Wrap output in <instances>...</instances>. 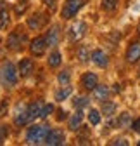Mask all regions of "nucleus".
<instances>
[{
	"instance_id": "nucleus-4",
	"label": "nucleus",
	"mask_w": 140,
	"mask_h": 146,
	"mask_svg": "<svg viewBox=\"0 0 140 146\" xmlns=\"http://www.w3.org/2000/svg\"><path fill=\"white\" fill-rule=\"evenodd\" d=\"M21 30H23V28H16V30L10 31V35L7 36V47H9L10 50H21L23 44L28 40V38H26V33L21 31Z\"/></svg>"
},
{
	"instance_id": "nucleus-27",
	"label": "nucleus",
	"mask_w": 140,
	"mask_h": 146,
	"mask_svg": "<svg viewBox=\"0 0 140 146\" xmlns=\"http://www.w3.org/2000/svg\"><path fill=\"white\" fill-rule=\"evenodd\" d=\"M26 9H28V2H26V0H21L19 4H16V5H14V12H16V16H23V14L26 12Z\"/></svg>"
},
{
	"instance_id": "nucleus-36",
	"label": "nucleus",
	"mask_w": 140,
	"mask_h": 146,
	"mask_svg": "<svg viewBox=\"0 0 140 146\" xmlns=\"http://www.w3.org/2000/svg\"><path fill=\"white\" fill-rule=\"evenodd\" d=\"M121 90V87H119V84H114V92H119Z\"/></svg>"
},
{
	"instance_id": "nucleus-20",
	"label": "nucleus",
	"mask_w": 140,
	"mask_h": 146,
	"mask_svg": "<svg viewBox=\"0 0 140 146\" xmlns=\"http://www.w3.org/2000/svg\"><path fill=\"white\" fill-rule=\"evenodd\" d=\"M47 63L50 68H59L61 63H62V56H61V52L59 50H54V52H50L48 54V58H47Z\"/></svg>"
},
{
	"instance_id": "nucleus-34",
	"label": "nucleus",
	"mask_w": 140,
	"mask_h": 146,
	"mask_svg": "<svg viewBox=\"0 0 140 146\" xmlns=\"http://www.w3.org/2000/svg\"><path fill=\"white\" fill-rule=\"evenodd\" d=\"M59 115H57V120L61 122V120H64V118H67V111H62V110H61V111H57Z\"/></svg>"
},
{
	"instance_id": "nucleus-16",
	"label": "nucleus",
	"mask_w": 140,
	"mask_h": 146,
	"mask_svg": "<svg viewBox=\"0 0 140 146\" xmlns=\"http://www.w3.org/2000/svg\"><path fill=\"white\" fill-rule=\"evenodd\" d=\"M109 94H111V90H109L107 85H97L94 89V99H97L100 103L106 101V99H109Z\"/></svg>"
},
{
	"instance_id": "nucleus-19",
	"label": "nucleus",
	"mask_w": 140,
	"mask_h": 146,
	"mask_svg": "<svg viewBox=\"0 0 140 146\" xmlns=\"http://www.w3.org/2000/svg\"><path fill=\"white\" fill-rule=\"evenodd\" d=\"M116 110H118V106H116V103H113V101H102V106H100V113H104L106 117H113L114 113H116Z\"/></svg>"
},
{
	"instance_id": "nucleus-1",
	"label": "nucleus",
	"mask_w": 140,
	"mask_h": 146,
	"mask_svg": "<svg viewBox=\"0 0 140 146\" xmlns=\"http://www.w3.org/2000/svg\"><path fill=\"white\" fill-rule=\"evenodd\" d=\"M48 127L47 125H38L35 123L31 127H28L26 131V136H24V141L28 144H45V139H47V134H48Z\"/></svg>"
},
{
	"instance_id": "nucleus-2",
	"label": "nucleus",
	"mask_w": 140,
	"mask_h": 146,
	"mask_svg": "<svg viewBox=\"0 0 140 146\" xmlns=\"http://www.w3.org/2000/svg\"><path fill=\"white\" fill-rule=\"evenodd\" d=\"M19 70L14 66V63L10 61H4L2 63V80L7 87H16L17 80H19Z\"/></svg>"
},
{
	"instance_id": "nucleus-14",
	"label": "nucleus",
	"mask_w": 140,
	"mask_h": 146,
	"mask_svg": "<svg viewBox=\"0 0 140 146\" xmlns=\"http://www.w3.org/2000/svg\"><path fill=\"white\" fill-rule=\"evenodd\" d=\"M59 35H61L59 26H57V25H54V26H52V28L47 31V35H45L47 45H48V47H56V45H57V42H59Z\"/></svg>"
},
{
	"instance_id": "nucleus-12",
	"label": "nucleus",
	"mask_w": 140,
	"mask_h": 146,
	"mask_svg": "<svg viewBox=\"0 0 140 146\" xmlns=\"http://www.w3.org/2000/svg\"><path fill=\"white\" fill-rule=\"evenodd\" d=\"M81 85H83L86 90H94V89L99 85V78H97V75H95V73H92V71L83 73V75H81Z\"/></svg>"
},
{
	"instance_id": "nucleus-33",
	"label": "nucleus",
	"mask_w": 140,
	"mask_h": 146,
	"mask_svg": "<svg viewBox=\"0 0 140 146\" xmlns=\"http://www.w3.org/2000/svg\"><path fill=\"white\" fill-rule=\"evenodd\" d=\"M42 2H43L47 7H50V9H54V7H56V0H42Z\"/></svg>"
},
{
	"instance_id": "nucleus-28",
	"label": "nucleus",
	"mask_w": 140,
	"mask_h": 146,
	"mask_svg": "<svg viewBox=\"0 0 140 146\" xmlns=\"http://www.w3.org/2000/svg\"><path fill=\"white\" fill-rule=\"evenodd\" d=\"M130 122H131L130 113H121V117H119V118H118V122H116V127H126Z\"/></svg>"
},
{
	"instance_id": "nucleus-3",
	"label": "nucleus",
	"mask_w": 140,
	"mask_h": 146,
	"mask_svg": "<svg viewBox=\"0 0 140 146\" xmlns=\"http://www.w3.org/2000/svg\"><path fill=\"white\" fill-rule=\"evenodd\" d=\"M86 0H66L62 11H61V17L62 19H73V17L85 7Z\"/></svg>"
},
{
	"instance_id": "nucleus-8",
	"label": "nucleus",
	"mask_w": 140,
	"mask_h": 146,
	"mask_svg": "<svg viewBox=\"0 0 140 146\" xmlns=\"http://www.w3.org/2000/svg\"><path fill=\"white\" fill-rule=\"evenodd\" d=\"M64 141H66V134L62 132V129H50L48 134H47L45 144H48V146H59V144H64Z\"/></svg>"
},
{
	"instance_id": "nucleus-39",
	"label": "nucleus",
	"mask_w": 140,
	"mask_h": 146,
	"mask_svg": "<svg viewBox=\"0 0 140 146\" xmlns=\"http://www.w3.org/2000/svg\"><path fill=\"white\" fill-rule=\"evenodd\" d=\"M137 144H138V146H140V141H138V143H137Z\"/></svg>"
},
{
	"instance_id": "nucleus-38",
	"label": "nucleus",
	"mask_w": 140,
	"mask_h": 146,
	"mask_svg": "<svg viewBox=\"0 0 140 146\" xmlns=\"http://www.w3.org/2000/svg\"><path fill=\"white\" fill-rule=\"evenodd\" d=\"M137 30H138V33H140V23H138V26H137Z\"/></svg>"
},
{
	"instance_id": "nucleus-32",
	"label": "nucleus",
	"mask_w": 140,
	"mask_h": 146,
	"mask_svg": "<svg viewBox=\"0 0 140 146\" xmlns=\"http://www.w3.org/2000/svg\"><path fill=\"white\" fill-rule=\"evenodd\" d=\"M131 129H133L135 132H138V134H140V118H137V120H133V122H131Z\"/></svg>"
},
{
	"instance_id": "nucleus-10",
	"label": "nucleus",
	"mask_w": 140,
	"mask_h": 146,
	"mask_svg": "<svg viewBox=\"0 0 140 146\" xmlns=\"http://www.w3.org/2000/svg\"><path fill=\"white\" fill-rule=\"evenodd\" d=\"M47 21H48L47 16L42 14V12H38V14H33L29 19H28V26L31 30H43L45 25H47Z\"/></svg>"
},
{
	"instance_id": "nucleus-15",
	"label": "nucleus",
	"mask_w": 140,
	"mask_h": 146,
	"mask_svg": "<svg viewBox=\"0 0 140 146\" xmlns=\"http://www.w3.org/2000/svg\"><path fill=\"white\" fill-rule=\"evenodd\" d=\"M81 122H83V111L81 110H76V113H73L71 118L67 120V127L71 131H78L81 127Z\"/></svg>"
},
{
	"instance_id": "nucleus-37",
	"label": "nucleus",
	"mask_w": 140,
	"mask_h": 146,
	"mask_svg": "<svg viewBox=\"0 0 140 146\" xmlns=\"http://www.w3.org/2000/svg\"><path fill=\"white\" fill-rule=\"evenodd\" d=\"M0 144H4V136H0Z\"/></svg>"
},
{
	"instance_id": "nucleus-22",
	"label": "nucleus",
	"mask_w": 140,
	"mask_h": 146,
	"mask_svg": "<svg viewBox=\"0 0 140 146\" xmlns=\"http://www.w3.org/2000/svg\"><path fill=\"white\" fill-rule=\"evenodd\" d=\"M10 23V16H9V9L0 11V30H7Z\"/></svg>"
},
{
	"instance_id": "nucleus-24",
	"label": "nucleus",
	"mask_w": 140,
	"mask_h": 146,
	"mask_svg": "<svg viewBox=\"0 0 140 146\" xmlns=\"http://www.w3.org/2000/svg\"><path fill=\"white\" fill-rule=\"evenodd\" d=\"M88 122L92 125H99L100 123V111L95 108H90V111H88Z\"/></svg>"
},
{
	"instance_id": "nucleus-31",
	"label": "nucleus",
	"mask_w": 140,
	"mask_h": 146,
	"mask_svg": "<svg viewBox=\"0 0 140 146\" xmlns=\"http://www.w3.org/2000/svg\"><path fill=\"white\" fill-rule=\"evenodd\" d=\"M111 144H123V146H128V141H126L125 137H116V139L111 141Z\"/></svg>"
},
{
	"instance_id": "nucleus-17",
	"label": "nucleus",
	"mask_w": 140,
	"mask_h": 146,
	"mask_svg": "<svg viewBox=\"0 0 140 146\" xmlns=\"http://www.w3.org/2000/svg\"><path fill=\"white\" fill-rule=\"evenodd\" d=\"M28 110H29V118H31V122H33L35 118H40L42 110H43V103H42V101L29 103V104H28Z\"/></svg>"
},
{
	"instance_id": "nucleus-26",
	"label": "nucleus",
	"mask_w": 140,
	"mask_h": 146,
	"mask_svg": "<svg viewBox=\"0 0 140 146\" xmlns=\"http://www.w3.org/2000/svg\"><path fill=\"white\" fill-rule=\"evenodd\" d=\"M88 103H90V99L85 98V96H80V98H75V99H73V106H75L76 110H83L85 106H88Z\"/></svg>"
},
{
	"instance_id": "nucleus-30",
	"label": "nucleus",
	"mask_w": 140,
	"mask_h": 146,
	"mask_svg": "<svg viewBox=\"0 0 140 146\" xmlns=\"http://www.w3.org/2000/svg\"><path fill=\"white\" fill-rule=\"evenodd\" d=\"M7 110H9V104H7L5 99H2V101H0V117H4L7 113Z\"/></svg>"
},
{
	"instance_id": "nucleus-5",
	"label": "nucleus",
	"mask_w": 140,
	"mask_h": 146,
	"mask_svg": "<svg viewBox=\"0 0 140 146\" xmlns=\"http://www.w3.org/2000/svg\"><path fill=\"white\" fill-rule=\"evenodd\" d=\"M85 35H86V23L85 21H76L75 25H71V28L67 30L69 42H80Z\"/></svg>"
},
{
	"instance_id": "nucleus-21",
	"label": "nucleus",
	"mask_w": 140,
	"mask_h": 146,
	"mask_svg": "<svg viewBox=\"0 0 140 146\" xmlns=\"http://www.w3.org/2000/svg\"><path fill=\"white\" fill-rule=\"evenodd\" d=\"M76 58H78V61H80V63H83V64H85L88 59H92L90 49H88V47H85V45L78 47V50H76Z\"/></svg>"
},
{
	"instance_id": "nucleus-6",
	"label": "nucleus",
	"mask_w": 140,
	"mask_h": 146,
	"mask_svg": "<svg viewBox=\"0 0 140 146\" xmlns=\"http://www.w3.org/2000/svg\"><path fill=\"white\" fill-rule=\"evenodd\" d=\"M28 122H31L28 104H17V106H16V111H14V123H16L17 127H23V125H26Z\"/></svg>"
},
{
	"instance_id": "nucleus-9",
	"label": "nucleus",
	"mask_w": 140,
	"mask_h": 146,
	"mask_svg": "<svg viewBox=\"0 0 140 146\" xmlns=\"http://www.w3.org/2000/svg\"><path fill=\"white\" fill-rule=\"evenodd\" d=\"M126 61L130 64H135L140 61V40H133L126 49Z\"/></svg>"
},
{
	"instance_id": "nucleus-23",
	"label": "nucleus",
	"mask_w": 140,
	"mask_h": 146,
	"mask_svg": "<svg viewBox=\"0 0 140 146\" xmlns=\"http://www.w3.org/2000/svg\"><path fill=\"white\" fill-rule=\"evenodd\" d=\"M69 80H71V73H69V70H62L57 75L59 85H69Z\"/></svg>"
},
{
	"instance_id": "nucleus-18",
	"label": "nucleus",
	"mask_w": 140,
	"mask_h": 146,
	"mask_svg": "<svg viewBox=\"0 0 140 146\" xmlns=\"http://www.w3.org/2000/svg\"><path fill=\"white\" fill-rule=\"evenodd\" d=\"M73 94V87L71 85H62L59 90H56V101H59V103H62V101H66L69 96Z\"/></svg>"
},
{
	"instance_id": "nucleus-35",
	"label": "nucleus",
	"mask_w": 140,
	"mask_h": 146,
	"mask_svg": "<svg viewBox=\"0 0 140 146\" xmlns=\"http://www.w3.org/2000/svg\"><path fill=\"white\" fill-rule=\"evenodd\" d=\"M4 9H9L7 2H4V0H0V11H4Z\"/></svg>"
},
{
	"instance_id": "nucleus-7",
	"label": "nucleus",
	"mask_w": 140,
	"mask_h": 146,
	"mask_svg": "<svg viewBox=\"0 0 140 146\" xmlns=\"http://www.w3.org/2000/svg\"><path fill=\"white\" fill-rule=\"evenodd\" d=\"M47 47L48 45H47L45 36H37V38H33L29 42V52H31V56H35V58L43 56L45 50H47Z\"/></svg>"
},
{
	"instance_id": "nucleus-25",
	"label": "nucleus",
	"mask_w": 140,
	"mask_h": 146,
	"mask_svg": "<svg viewBox=\"0 0 140 146\" xmlns=\"http://www.w3.org/2000/svg\"><path fill=\"white\" fill-rule=\"evenodd\" d=\"M118 2H119V0H102L100 7L104 11H107V12H113V11L118 9Z\"/></svg>"
},
{
	"instance_id": "nucleus-11",
	"label": "nucleus",
	"mask_w": 140,
	"mask_h": 146,
	"mask_svg": "<svg viewBox=\"0 0 140 146\" xmlns=\"http://www.w3.org/2000/svg\"><path fill=\"white\" fill-rule=\"evenodd\" d=\"M92 61H94V64L99 66V68H107V66H109V58H107V54L104 52L102 49L92 50Z\"/></svg>"
},
{
	"instance_id": "nucleus-13",
	"label": "nucleus",
	"mask_w": 140,
	"mask_h": 146,
	"mask_svg": "<svg viewBox=\"0 0 140 146\" xmlns=\"http://www.w3.org/2000/svg\"><path fill=\"white\" fill-rule=\"evenodd\" d=\"M17 70H19L21 78H26V77H29L31 73H33V70H35V63H33L29 58L21 59V61H19V64H17Z\"/></svg>"
},
{
	"instance_id": "nucleus-29",
	"label": "nucleus",
	"mask_w": 140,
	"mask_h": 146,
	"mask_svg": "<svg viewBox=\"0 0 140 146\" xmlns=\"http://www.w3.org/2000/svg\"><path fill=\"white\" fill-rule=\"evenodd\" d=\"M52 111H54V104H43V110H42V115H40V118H47L48 115H52Z\"/></svg>"
}]
</instances>
